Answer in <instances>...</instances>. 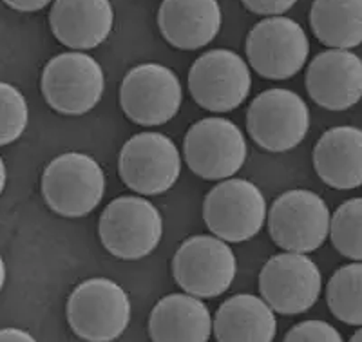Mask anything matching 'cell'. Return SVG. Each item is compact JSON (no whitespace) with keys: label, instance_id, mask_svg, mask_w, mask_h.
Instances as JSON below:
<instances>
[{"label":"cell","instance_id":"6da1fadb","mask_svg":"<svg viewBox=\"0 0 362 342\" xmlns=\"http://www.w3.org/2000/svg\"><path fill=\"white\" fill-rule=\"evenodd\" d=\"M71 330L87 342H112L131 322L132 306L127 292L107 277H93L80 283L67 299Z\"/></svg>","mask_w":362,"mask_h":342},{"label":"cell","instance_id":"7a4b0ae2","mask_svg":"<svg viewBox=\"0 0 362 342\" xmlns=\"http://www.w3.org/2000/svg\"><path fill=\"white\" fill-rule=\"evenodd\" d=\"M42 196L51 211L64 218H83L105 194V172L95 158L66 153L54 158L42 174Z\"/></svg>","mask_w":362,"mask_h":342},{"label":"cell","instance_id":"3957f363","mask_svg":"<svg viewBox=\"0 0 362 342\" xmlns=\"http://www.w3.org/2000/svg\"><path fill=\"white\" fill-rule=\"evenodd\" d=\"M98 235L111 256L124 261L144 259L160 244L163 218L148 199L119 196L103 208Z\"/></svg>","mask_w":362,"mask_h":342},{"label":"cell","instance_id":"277c9868","mask_svg":"<svg viewBox=\"0 0 362 342\" xmlns=\"http://www.w3.org/2000/svg\"><path fill=\"white\" fill-rule=\"evenodd\" d=\"M40 91L60 114L82 116L98 105L105 91V74L95 58L80 51L57 54L45 64Z\"/></svg>","mask_w":362,"mask_h":342},{"label":"cell","instance_id":"5b68a950","mask_svg":"<svg viewBox=\"0 0 362 342\" xmlns=\"http://www.w3.org/2000/svg\"><path fill=\"white\" fill-rule=\"evenodd\" d=\"M238 272L235 254L216 235L187 237L174 254L173 277L198 299H214L230 288Z\"/></svg>","mask_w":362,"mask_h":342},{"label":"cell","instance_id":"8992f818","mask_svg":"<svg viewBox=\"0 0 362 342\" xmlns=\"http://www.w3.org/2000/svg\"><path fill=\"white\" fill-rule=\"evenodd\" d=\"M267 219L274 243L292 254H310L321 248L332 225L325 199L306 189L281 194L272 203Z\"/></svg>","mask_w":362,"mask_h":342},{"label":"cell","instance_id":"52a82bcc","mask_svg":"<svg viewBox=\"0 0 362 342\" xmlns=\"http://www.w3.org/2000/svg\"><path fill=\"white\" fill-rule=\"evenodd\" d=\"M267 218V199L248 179H225L203 201L205 225L225 243H243L255 237Z\"/></svg>","mask_w":362,"mask_h":342},{"label":"cell","instance_id":"ba28073f","mask_svg":"<svg viewBox=\"0 0 362 342\" xmlns=\"http://www.w3.org/2000/svg\"><path fill=\"white\" fill-rule=\"evenodd\" d=\"M247 154L245 134L226 118H203L183 138V156L189 169L210 182L230 179L245 165Z\"/></svg>","mask_w":362,"mask_h":342},{"label":"cell","instance_id":"9c48e42d","mask_svg":"<svg viewBox=\"0 0 362 342\" xmlns=\"http://www.w3.org/2000/svg\"><path fill=\"white\" fill-rule=\"evenodd\" d=\"M252 140L268 153H286L305 140L310 131V109L290 89H267L252 100L247 111Z\"/></svg>","mask_w":362,"mask_h":342},{"label":"cell","instance_id":"30bf717a","mask_svg":"<svg viewBox=\"0 0 362 342\" xmlns=\"http://www.w3.org/2000/svg\"><path fill=\"white\" fill-rule=\"evenodd\" d=\"M245 49L250 67L263 78L288 80L305 67L310 40L292 18H264L250 29Z\"/></svg>","mask_w":362,"mask_h":342},{"label":"cell","instance_id":"8fae6325","mask_svg":"<svg viewBox=\"0 0 362 342\" xmlns=\"http://www.w3.org/2000/svg\"><path fill=\"white\" fill-rule=\"evenodd\" d=\"M183 98L177 74L161 64H140L125 74L119 103L136 125L158 127L177 114Z\"/></svg>","mask_w":362,"mask_h":342},{"label":"cell","instance_id":"7c38bea8","mask_svg":"<svg viewBox=\"0 0 362 342\" xmlns=\"http://www.w3.org/2000/svg\"><path fill=\"white\" fill-rule=\"evenodd\" d=\"M118 169L129 189L141 196H158L176 185L181 156L169 136L161 132H140L122 147Z\"/></svg>","mask_w":362,"mask_h":342},{"label":"cell","instance_id":"4fadbf2b","mask_svg":"<svg viewBox=\"0 0 362 342\" xmlns=\"http://www.w3.org/2000/svg\"><path fill=\"white\" fill-rule=\"evenodd\" d=\"M250 89V67L230 49L206 51L189 71L190 96L205 111H234L247 100Z\"/></svg>","mask_w":362,"mask_h":342},{"label":"cell","instance_id":"5bb4252c","mask_svg":"<svg viewBox=\"0 0 362 342\" xmlns=\"http://www.w3.org/2000/svg\"><path fill=\"white\" fill-rule=\"evenodd\" d=\"M259 292L276 314H305L321 297V270L306 254L284 252L264 263L259 273Z\"/></svg>","mask_w":362,"mask_h":342},{"label":"cell","instance_id":"9a60e30c","mask_svg":"<svg viewBox=\"0 0 362 342\" xmlns=\"http://www.w3.org/2000/svg\"><path fill=\"white\" fill-rule=\"evenodd\" d=\"M306 89L319 107L348 111L362 98V58L344 49L322 51L310 62Z\"/></svg>","mask_w":362,"mask_h":342},{"label":"cell","instance_id":"2e32d148","mask_svg":"<svg viewBox=\"0 0 362 342\" xmlns=\"http://www.w3.org/2000/svg\"><path fill=\"white\" fill-rule=\"evenodd\" d=\"M221 8L216 0H165L158 9V28L176 49L209 46L221 31Z\"/></svg>","mask_w":362,"mask_h":342},{"label":"cell","instance_id":"e0dca14e","mask_svg":"<svg viewBox=\"0 0 362 342\" xmlns=\"http://www.w3.org/2000/svg\"><path fill=\"white\" fill-rule=\"evenodd\" d=\"M115 11L107 0H58L49 11L51 31L74 51L95 49L107 40Z\"/></svg>","mask_w":362,"mask_h":342},{"label":"cell","instance_id":"ac0fdd59","mask_svg":"<svg viewBox=\"0 0 362 342\" xmlns=\"http://www.w3.org/2000/svg\"><path fill=\"white\" fill-rule=\"evenodd\" d=\"M214 331L210 309L189 293H169L154 305L148 317L153 342H209Z\"/></svg>","mask_w":362,"mask_h":342},{"label":"cell","instance_id":"d6986e66","mask_svg":"<svg viewBox=\"0 0 362 342\" xmlns=\"http://www.w3.org/2000/svg\"><path fill=\"white\" fill-rule=\"evenodd\" d=\"M317 176L332 189L362 185V129L351 125L328 129L313 147Z\"/></svg>","mask_w":362,"mask_h":342},{"label":"cell","instance_id":"ffe728a7","mask_svg":"<svg viewBox=\"0 0 362 342\" xmlns=\"http://www.w3.org/2000/svg\"><path fill=\"white\" fill-rule=\"evenodd\" d=\"M214 335L218 342H274L277 335L276 312L263 297L238 293L218 308Z\"/></svg>","mask_w":362,"mask_h":342},{"label":"cell","instance_id":"44dd1931","mask_svg":"<svg viewBox=\"0 0 362 342\" xmlns=\"http://www.w3.org/2000/svg\"><path fill=\"white\" fill-rule=\"evenodd\" d=\"M310 24L321 44L350 51L362 44V0H317Z\"/></svg>","mask_w":362,"mask_h":342},{"label":"cell","instance_id":"7402d4cb","mask_svg":"<svg viewBox=\"0 0 362 342\" xmlns=\"http://www.w3.org/2000/svg\"><path fill=\"white\" fill-rule=\"evenodd\" d=\"M329 312L341 322L362 326V263L341 266L326 286Z\"/></svg>","mask_w":362,"mask_h":342},{"label":"cell","instance_id":"603a6c76","mask_svg":"<svg viewBox=\"0 0 362 342\" xmlns=\"http://www.w3.org/2000/svg\"><path fill=\"white\" fill-rule=\"evenodd\" d=\"M329 235L341 256L362 263V198L348 199L339 206L332 218Z\"/></svg>","mask_w":362,"mask_h":342},{"label":"cell","instance_id":"cb8c5ba5","mask_svg":"<svg viewBox=\"0 0 362 342\" xmlns=\"http://www.w3.org/2000/svg\"><path fill=\"white\" fill-rule=\"evenodd\" d=\"M0 105H2L0 145H9L24 134L29 122V107L24 95L8 82L0 83Z\"/></svg>","mask_w":362,"mask_h":342},{"label":"cell","instance_id":"d4e9b609","mask_svg":"<svg viewBox=\"0 0 362 342\" xmlns=\"http://www.w3.org/2000/svg\"><path fill=\"white\" fill-rule=\"evenodd\" d=\"M283 342H344L342 335L326 321H303L290 328Z\"/></svg>","mask_w":362,"mask_h":342},{"label":"cell","instance_id":"484cf974","mask_svg":"<svg viewBox=\"0 0 362 342\" xmlns=\"http://www.w3.org/2000/svg\"><path fill=\"white\" fill-rule=\"evenodd\" d=\"M293 0H245L243 6L254 15L276 18L284 15L290 8H293Z\"/></svg>","mask_w":362,"mask_h":342},{"label":"cell","instance_id":"4316f807","mask_svg":"<svg viewBox=\"0 0 362 342\" xmlns=\"http://www.w3.org/2000/svg\"><path fill=\"white\" fill-rule=\"evenodd\" d=\"M6 4L9 8L17 9V11L22 13H35V11H40V9L47 8L49 2L47 0H8Z\"/></svg>","mask_w":362,"mask_h":342},{"label":"cell","instance_id":"83f0119b","mask_svg":"<svg viewBox=\"0 0 362 342\" xmlns=\"http://www.w3.org/2000/svg\"><path fill=\"white\" fill-rule=\"evenodd\" d=\"M0 342H37V338L21 328H4L0 331Z\"/></svg>","mask_w":362,"mask_h":342},{"label":"cell","instance_id":"f1b7e54d","mask_svg":"<svg viewBox=\"0 0 362 342\" xmlns=\"http://www.w3.org/2000/svg\"><path fill=\"white\" fill-rule=\"evenodd\" d=\"M0 172H2V183H0V190H4L6 189V183H8V172H6L4 160L0 161Z\"/></svg>","mask_w":362,"mask_h":342},{"label":"cell","instance_id":"f546056e","mask_svg":"<svg viewBox=\"0 0 362 342\" xmlns=\"http://www.w3.org/2000/svg\"><path fill=\"white\" fill-rule=\"evenodd\" d=\"M350 342H362V328L354 334V337L350 338Z\"/></svg>","mask_w":362,"mask_h":342}]
</instances>
